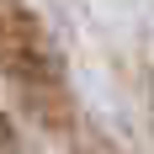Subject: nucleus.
<instances>
[{
    "instance_id": "1",
    "label": "nucleus",
    "mask_w": 154,
    "mask_h": 154,
    "mask_svg": "<svg viewBox=\"0 0 154 154\" xmlns=\"http://www.w3.org/2000/svg\"><path fill=\"white\" fill-rule=\"evenodd\" d=\"M0 75L27 96L53 128H75V106L64 96V64L48 43L43 21L21 0H0Z\"/></svg>"
},
{
    "instance_id": "2",
    "label": "nucleus",
    "mask_w": 154,
    "mask_h": 154,
    "mask_svg": "<svg viewBox=\"0 0 154 154\" xmlns=\"http://www.w3.org/2000/svg\"><path fill=\"white\" fill-rule=\"evenodd\" d=\"M0 154H27L21 143H16V133H11V122L0 117Z\"/></svg>"
}]
</instances>
